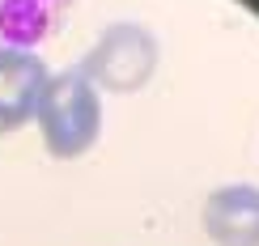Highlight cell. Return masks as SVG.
<instances>
[{
  "label": "cell",
  "mask_w": 259,
  "mask_h": 246,
  "mask_svg": "<svg viewBox=\"0 0 259 246\" xmlns=\"http://www.w3.org/2000/svg\"><path fill=\"white\" fill-rule=\"evenodd\" d=\"M34 119H38L42 149L51 157H60V162H72V157L90 153L98 132H102V93L72 64L64 72H51Z\"/></svg>",
  "instance_id": "obj_1"
},
{
  "label": "cell",
  "mask_w": 259,
  "mask_h": 246,
  "mask_svg": "<svg viewBox=\"0 0 259 246\" xmlns=\"http://www.w3.org/2000/svg\"><path fill=\"white\" fill-rule=\"evenodd\" d=\"M77 68L90 77L98 89L111 93H132L140 89L157 68V38L140 21H115L102 30V38L90 47Z\"/></svg>",
  "instance_id": "obj_2"
},
{
  "label": "cell",
  "mask_w": 259,
  "mask_h": 246,
  "mask_svg": "<svg viewBox=\"0 0 259 246\" xmlns=\"http://www.w3.org/2000/svg\"><path fill=\"white\" fill-rule=\"evenodd\" d=\"M51 72L34 51L0 47V136L21 132L38 115V98L47 89Z\"/></svg>",
  "instance_id": "obj_3"
},
{
  "label": "cell",
  "mask_w": 259,
  "mask_h": 246,
  "mask_svg": "<svg viewBox=\"0 0 259 246\" xmlns=\"http://www.w3.org/2000/svg\"><path fill=\"white\" fill-rule=\"evenodd\" d=\"M204 233L217 246H259V187H217L204 200Z\"/></svg>",
  "instance_id": "obj_4"
},
{
  "label": "cell",
  "mask_w": 259,
  "mask_h": 246,
  "mask_svg": "<svg viewBox=\"0 0 259 246\" xmlns=\"http://www.w3.org/2000/svg\"><path fill=\"white\" fill-rule=\"evenodd\" d=\"M68 9L72 0H0V47L34 51L60 34Z\"/></svg>",
  "instance_id": "obj_5"
}]
</instances>
